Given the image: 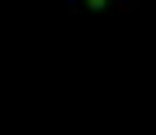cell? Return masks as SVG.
<instances>
[{
	"label": "cell",
	"mask_w": 156,
	"mask_h": 135,
	"mask_svg": "<svg viewBox=\"0 0 156 135\" xmlns=\"http://www.w3.org/2000/svg\"><path fill=\"white\" fill-rule=\"evenodd\" d=\"M87 9H91V13H100V9H108V0H87Z\"/></svg>",
	"instance_id": "1"
}]
</instances>
